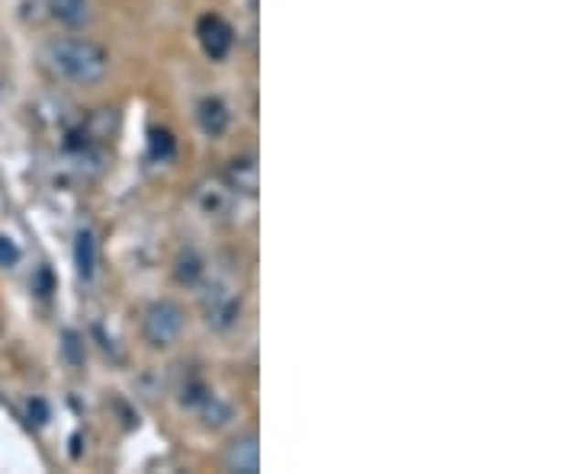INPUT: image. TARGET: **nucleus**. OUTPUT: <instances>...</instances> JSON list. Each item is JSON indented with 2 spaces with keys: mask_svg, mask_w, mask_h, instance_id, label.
<instances>
[{
  "mask_svg": "<svg viewBox=\"0 0 578 474\" xmlns=\"http://www.w3.org/2000/svg\"><path fill=\"white\" fill-rule=\"evenodd\" d=\"M48 71L78 87H93L110 71V55L91 39H52L42 52Z\"/></svg>",
  "mask_w": 578,
  "mask_h": 474,
  "instance_id": "nucleus-1",
  "label": "nucleus"
},
{
  "mask_svg": "<svg viewBox=\"0 0 578 474\" xmlns=\"http://www.w3.org/2000/svg\"><path fill=\"white\" fill-rule=\"evenodd\" d=\"M187 324V314L177 301H152V305L142 311V337L155 346V350H167L180 340Z\"/></svg>",
  "mask_w": 578,
  "mask_h": 474,
  "instance_id": "nucleus-2",
  "label": "nucleus"
},
{
  "mask_svg": "<svg viewBox=\"0 0 578 474\" xmlns=\"http://www.w3.org/2000/svg\"><path fill=\"white\" fill-rule=\"evenodd\" d=\"M203 314L212 331L225 333L241 321V292L222 279H212L203 295Z\"/></svg>",
  "mask_w": 578,
  "mask_h": 474,
  "instance_id": "nucleus-3",
  "label": "nucleus"
},
{
  "mask_svg": "<svg viewBox=\"0 0 578 474\" xmlns=\"http://www.w3.org/2000/svg\"><path fill=\"white\" fill-rule=\"evenodd\" d=\"M197 33H199V42H203V52L209 55L212 61H222L225 55L231 52V46H235V33H231V26L216 14H206L203 20H199Z\"/></svg>",
  "mask_w": 578,
  "mask_h": 474,
  "instance_id": "nucleus-4",
  "label": "nucleus"
},
{
  "mask_svg": "<svg viewBox=\"0 0 578 474\" xmlns=\"http://www.w3.org/2000/svg\"><path fill=\"white\" fill-rule=\"evenodd\" d=\"M193 199H197V205L203 208L209 218H222V215L231 212L238 193L225 180H203L197 186V193H193Z\"/></svg>",
  "mask_w": 578,
  "mask_h": 474,
  "instance_id": "nucleus-5",
  "label": "nucleus"
},
{
  "mask_svg": "<svg viewBox=\"0 0 578 474\" xmlns=\"http://www.w3.org/2000/svg\"><path fill=\"white\" fill-rule=\"evenodd\" d=\"M225 465L229 471H241V474H254L261 468V446H257V436H241L229 446L225 452Z\"/></svg>",
  "mask_w": 578,
  "mask_h": 474,
  "instance_id": "nucleus-6",
  "label": "nucleus"
},
{
  "mask_svg": "<svg viewBox=\"0 0 578 474\" xmlns=\"http://www.w3.org/2000/svg\"><path fill=\"white\" fill-rule=\"evenodd\" d=\"M97 260H100V248H97V234L91 227H80L74 234V267H78L80 279H93L97 273Z\"/></svg>",
  "mask_w": 578,
  "mask_h": 474,
  "instance_id": "nucleus-7",
  "label": "nucleus"
},
{
  "mask_svg": "<svg viewBox=\"0 0 578 474\" xmlns=\"http://www.w3.org/2000/svg\"><path fill=\"white\" fill-rule=\"evenodd\" d=\"M257 180H261V174H257V161L251 154L235 157V161L229 163V170H225V183H229L238 195H254Z\"/></svg>",
  "mask_w": 578,
  "mask_h": 474,
  "instance_id": "nucleus-8",
  "label": "nucleus"
},
{
  "mask_svg": "<svg viewBox=\"0 0 578 474\" xmlns=\"http://www.w3.org/2000/svg\"><path fill=\"white\" fill-rule=\"evenodd\" d=\"M197 116H199V129H203L209 138H222L225 132H229L231 112H229V106H225L219 97H206L203 103H199Z\"/></svg>",
  "mask_w": 578,
  "mask_h": 474,
  "instance_id": "nucleus-9",
  "label": "nucleus"
},
{
  "mask_svg": "<svg viewBox=\"0 0 578 474\" xmlns=\"http://www.w3.org/2000/svg\"><path fill=\"white\" fill-rule=\"evenodd\" d=\"M48 10L55 20L71 29H80L91 20V0H48Z\"/></svg>",
  "mask_w": 578,
  "mask_h": 474,
  "instance_id": "nucleus-10",
  "label": "nucleus"
},
{
  "mask_svg": "<svg viewBox=\"0 0 578 474\" xmlns=\"http://www.w3.org/2000/svg\"><path fill=\"white\" fill-rule=\"evenodd\" d=\"M174 276H177L180 286H203L206 279V260L197 254V250H184V254L177 257V263H174Z\"/></svg>",
  "mask_w": 578,
  "mask_h": 474,
  "instance_id": "nucleus-11",
  "label": "nucleus"
},
{
  "mask_svg": "<svg viewBox=\"0 0 578 474\" xmlns=\"http://www.w3.org/2000/svg\"><path fill=\"white\" fill-rule=\"evenodd\" d=\"M197 414L203 416V423H206V427H212V429H222V427H229V423H231V407L222 401V397L212 395V391L197 404Z\"/></svg>",
  "mask_w": 578,
  "mask_h": 474,
  "instance_id": "nucleus-12",
  "label": "nucleus"
},
{
  "mask_svg": "<svg viewBox=\"0 0 578 474\" xmlns=\"http://www.w3.org/2000/svg\"><path fill=\"white\" fill-rule=\"evenodd\" d=\"M148 154L158 163H171L174 157H177V138L167 129H155L152 138H148Z\"/></svg>",
  "mask_w": 578,
  "mask_h": 474,
  "instance_id": "nucleus-13",
  "label": "nucleus"
},
{
  "mask_svg": "<svg viewBox=\"0 0 578 474\" xmlns=\"http://www.w3.org/2000/svg\"><path fill=\"white\" fill-rule=\"evenodd\" d=\"M65 343H61V353H65V359L71 365H80L84 363V343H80V337L74 331H65Z\"/></svg>",
  "mask_w": 578,
  "mask_h": 474,
  "instance_id": "nucleus-14",
  "label": "nucleus"
},
{
  "mask_svg": "<svg viewBox=\"0 0 578 474\" xmlns=\"http://www.w3.org/2000/svg\"><path fill=\"white\" fill-rule=\"evenodd\" d=\"M20 248H16L14 237H7V234H0V267L4 269H14L16 263H20Z\"/></svg>",
  "mask_w": 578,
  "mask_h": 474,
  "instance_id": "nucleus-15",
  "label": "nucleus"
},
{
  "mask_svg": "<svg viewBox=\"0 0 578 474\" xmlns=\"http://www.w3.org/2000/svg\"><path fill=\"white\" fill-rule=\"evenodd\" d=\"M29 420H33L36 427H42V423L48 420V407H46V401H39V397H33V401H29Z\"/></svg>",
  "mask_w": 578,
  "mask_h": 474,
  "instance_id": "nucleus-16",
  "label": "nucleus"
},
{
  "mask_svg": "<svg viewBox=\"0 0 578 474\" xmlns=\"http://www.w3.org/2000/svg\"><path fill=\"white\" fill-rule=\"evenodd\" d=\"M0 327H4V324H0Z\"/></svg>",
  "mask_w": 578,
  "mask_h": 474,
  "instance_id": "nucleus-17",
  "label": "nucleus"
}]
</instances>
